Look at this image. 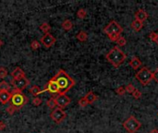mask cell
<instances>
[{
	"mask_svg": "<svg viewBox=\"0 0 158 133\" xmlns=\"http://www.w3.org/2000/svg\"><path fill=\"white\" fill-rule=\"evenodd\" d=\"M54 81L58 85L60 94H66L70 89L76 84V81L63 69H60L54 77Z\"/></svg>",
	"mask_w": 158,
	"mask_h": 133,
	"instance_id": "1",
	"label": "cell"
},
{
	"mask_svg": "<svg viewBox=\"0 0 158 133\" xmlns=\"http://www.w3.org/2000/svg\"><path fill=\"white\" fill-rule=\"evenodd\" d=\"M105 58L115 68H119L126 59V55L119 47L115 46L105 55Z\"/></svg>",
	"mask_w": 158,
	"mask_h": 133,
	"instance_id": "2",
	"label": "cell"
},
{
	"mask_svg": "<svg viewBox=\"0 0 158 133\" xmlns=\"http://www.w3.org/2000/svg\"><path fill=\"white\" fill-rule=\"evenodd\" d=\"M12 93V96H11V99H10V105L20 109L22 106H24L28 101L29 99L28 97L22 93V92H19V91H16V90H13V92L11 93Z\"/></svg>",
	"mask_w": 158,
	"mask_h": 133,
	"instance_id": "3",
	"label": "cell"
},
{
	"mask_svg": "<svg viewBox=\"0 0 158 133\" xmlns=\"http://www.w3.org/2000/svg\"><path fill=\"white\" fill-rule=\"evenodd\" d=\"M135 78L139 81V82L142 85L146 86L153 80V72L147 68V66H142V68L135 74Z\"/></svg>",
	"mask_w": 158,
	"mask_h": 133,
	"instance_id": "4",
	"label": "cell"
},
{
	"mask_svg": "<svg viewBox=\"0 0 158 133\" xmlns=\"http://www.w3.org/2000/svg\"><path fill=\"white\" fill-rule=\"evenodd\" d=\"M123 127L129 133H136L141 129L142 124L134 116H130V117L124 121Z\"/></svg>",
	"mask_w": 158,
	"mask_h": 133,
	"instance_id": "5",
	"label": "cell"
},
{
	"mask_svg": "<svg viewBox=\"0 0 158 133\" xmlns=\"http://www.w3.org/2000/svg\"><path fill=\"white\" fill-rule=\"evenodd\" d=\"M122 31H123L122 27L116 20H112L111 22H109V23L104 28V32L107 33V36L110 35V34H113V33L120 34Z\"/></svg>",
	"mask_w": 158,
	"mask_h": 133,
	"instance_id": "6",
	"label": "cell"
},
{
	"mask_svg": "<svg viewBox=\"0 0 158 133\" xmlns=\"http://www.w3.org/2000/svg\"><path fill=\"white\" fill-rule=\"evenodd\" d=\"M66 117H67V114L65 111L58 107H56L50 114V117L52 118V120H54L55 123L57 124H60L61 122L64 121Z\"/></svg>",
	"mask_w": 158,
	"mask_h": 133,
	"instance_id": "7",
	"label": "cell"
},
{
	"mask_svg": "<svg viewBox=\"0 0 158 133\" xmlns=\"http://www.w3.org/2000/svg\"><path fill=\"white\" fill-rule=\"evenodd\" d=\"M54 100L56 102L57 107L61 109H64L65 107H67L71 102L70 98L67 94H57L54 96Z\"/></svg>",
	"mask_w": 158,
	"mask_h": 133,
	"instance_id": "8",
	"label": "cell"
},
{
	"mask_svg": "<svg viewBox=\"0 0 158 133\" xmlns=\"http://www.w3.org/2000/svg\"><path fill=\"white\" fill-rule=\"evenodd\" d=\"M30 84V81L27 79V78H23V79L20 80H11V85L13 86V90L19 91V92H22L24 89Z\"/></svg>",
	"mask_w": 158,
	"mask_h": 133,
	"instance_id": "9",
	"label": "cell"
},
{
	"mask_svg": "<svg viewBox=\"0 0 158 133\" xmlns=\"http://www.w3.org/2000/svg\"><path fill=\"white\" fill-rule=\"evenodd\" d=\"M44 92H48L52 94H60V91H59V88H58V85L57 84V82L54 81V79H52L46 83V85L45 86L44 90H43V93Z\"/></svg>",
	"mask_w": 158,
	"mask_h": 133,
	"instance_id": "10",
	"label": "cell"
},
{
	"mask_svg": "<svg viewBox=\"0 0 158 133\" xmlns=\"http://www.w3.org/2000/svg\"><path fill=\"white\" fill-rule=\"evenodd\" d=\"M56 42H57L56 37L53 36L51 33H46V34H44V36L41 37V40H40V43L43 44L45 48L52 47L56 43Z\"/></svg>",
	"mask_w": 158,
	"mask_h": 133,
	"instance_id": "11",
	"label": "cell"
},
{
	"mask_svg": "<svg viewBox=\"0 0 158 133\" xmlns=\"http://www.w3.org/2000/svg\"><path fill=\"white\" fill-rule=\"evenodd\" d=\"M11 77H12V80L16 81V80H20V79H23V78L26 77L25 72L19 68V66H17V68L11 72Z\"/></svg>",
	"mask_w": 158,
	"mask_h": 133,
	"instance_id": "12",
	"label": "cell"
},
{
	"mask_svg": "<svg viewBox=\"0 0 158 133\" xmlns=\"http://www.w3.org/2000/svg\"><path fill=\"white\" fill-rule=\"evenodd\" d=\"M12 93L10 92H0V103L2 105L7 104L11 99Z\"/></svg>",
	"mask_w": 158,
	"mask_h": 133,
	"instance_id": "13",
	"label": "cell"
},
{
	"mask_svg": "<svg viewBox=\"0 0 158 133\" xmlns=\"http://www.w3.org/2000/svg\"><path fill=\"white\" fill-rule=\"evenodd\" d=\"M147 19H148V13H147L144 9H139L135 13V19H137V20H140V21L143 22Z\"/></svg>",
	"mask_w": 158,
	"mask_h": 133,
	"instance_id": "14",
	"label": "cell"
},
{
	"mask_svg": "<svg viewBox=\"0 0 158 133\" xmlns=\"http://www.w3.org/2000/svg\"><path fill=\"white\" fill-rule=\"evenodd\" d=\"M130 66L134 70H137L142 66V61L137 57H133V58H131V59L130 61Z\"/></svg>",
	"mask_w": 158,
	"mask_h": 133,
	"instance_id": "15",
	"label": "cell"
},
{
	"mask_svg": "<svg viewBox=\"0 0 158 133\" xmlns=\"http://www.w3.org/2000/svg\"><path fill=\"white\" fill-rule=\"evenodd\" d=\"M85 99H86V101L88 102V104L90 105V104H92V103H94L96 101V100L98 99V97H97V95L95 94V93H93L92 92H89L85 96Z\"/></svg>",
	"mask_w": 158,
	"mask_h": 133,
	"instance_id": "16",
	"label": "cell"
},
{
	"mask_svg": "<svg viewBox=\"0 0 158 133\" xmlns=\"http://www.w3.org/2000/svg\"><path fill=\"white\" fill-rule=\"evenodd\" d=\"M61 27H62V29L64 30V31H69L73 28V23H72V21L70 19H65L64 21L62 22Z\"/></svg>",
	"mask_w": 158,
	"mask_h": 133,
	"instance_id": "17",
	"label": "cell"
},
{
	"mask_svg": "<svg viewBox=\"0 0 158 133\" xmlns=\"http://www.w3.org/2000/svg\"><path fill=\"white\" fill-rule=\"evenodd\" d=\"M29 92L33 94L34 96L37 97L40 93H43V90H41V88L37 85H34V86H31L30 89H29Z\"/></svg>",
	"mask_w": 158,
	"mask_h": 133,
	"instance_id": "18",
	"label": "cell"
},
{
	"mask_svg": "<svg viewBox=\"0 0 158 133\" xmlns=\"http://www.w3.org/2000/svg\"><path fill=\"white\" fill-rule=\"evenodd\" d=\"M76 38H77L78 41H80L81 43H84V42H86L87 39H88V34H87L86 31H79V33L76 35Z\"/></svg>",
	"mask_w": 158,
	"mask_h": 133,
	"instance_id": "19",
	"label": "cell"
},
{
	"mask_svg": "<svg viewBox=\"0 0 158 133\" xmlns=\"http://www.w3.org/2000/svg\"><path fill=\"white\" fill-rule=\"evenodd\" d=\"M143 24H142V22L140 21V20H137V19H134L132 21V23H131V28L135 31H140L142 28Z\"/></svg>",
	"mask_w": 158,
	"mask_h": 133,
	"instance_id": "20",
	"label": "cell"
},
{
	"mask_svg": "<svg viewBox=\"0 0 158 133\" xmlns=\"http://www.w3.org/2000/svg\"><path fill=\"white\" fill-rule=\"evenodd\" d=\"M39 29L42 32H44V34H46V33H49L51 30V26L49 23H47V22H43V23L40 25Z\"/></svg>",
	"mask_w": 158,
	"mask_h": 133,
	"instance_id": "21",
	"label": "cell"
},
{
	"mask_svg": "<svg viewBox=\"0 0 158 133\" xmlns=\"http://www.w3.org/2000/svg\"><path fill=\"white\" fill-rule=\"evenodd\" d=\"M10 89H11L10 84H8L7 81H0V92H9Z\"/></svg>",
	"mask_w": 158,
	"mask_h": 133,
	"instance_id": "22",
	"label": "cell"
},
{
	"mask_svg": "<svg viewBox=\"0 0 158 133\" xmlns=\"http://www.w3.org/2000/svg\"><path fill=\"white\" fill-rule=\"evenodd\" d=\"M87 16V11L84 9V8H80L78 10V12H77V17L80 19H85Z\"/></svg>",
	"mask_w": 158,
	"mask_h": 133,
	"instance_id": "23",
	"label": "cell"
},
{
	"mask_svg": "<svg viewBox=\"0 0 158 133\" xmlns=\"http://www.w3.org/2000/svg\"><path fill=\"white\" fill-rule=\"evenodd\" d=\"M46 105L52 110H54L56 107H57V105H56V102H55V100H54V97H51L48 99V101L46 102Z\"/></svg>",
	"mask_w": 158,
	"mask_h": 133,
	"instance_id": "24",
	"label": "cell"
},
{
	"mask_svg": "<svg viewBox=\"0 0 158 133\" xmlns=\"http://www.w3.org/2000/svg\"><path fill=\"white\" fill-rule=\"evenodd\" d=\"M18 110H19V108H17V107H15V106H13V105H8L7 108H6V112L8 114V115H10V116H11V115H13L15 112H16V111H18Z\"/></svg>",
	"mask_w": 158,
	"mask_h": 133,
	"instance_id": "25",
	"label": "cell"
},
{
	"mask_svg": "<svg viewBox=\"0 0 158 133\" xmlns=\"http://www.w3.org/2000/svg\"><path fill=\"white\" fill-rule=\"evenodd\" d=\"M30 46H31V48L33 49V50H37V49H39V48H40V46H41V43H40V42H39V41H37V40H34L33 42L31 43Z\"/></svg>",
	"mask_w": 158,
	"mask_h": 133,
	"instance_id": "26",
	"label": "cell"
},
{
	"mask_svg": "<svg viewBox=\"0 0 158 133\" xmlns=\"http://www.w3.org/2000/svg\"><path fill=\"white\" fill-rule=\"evenodd\" d=\"M125 90H126V93H132L136 90V88L134 87V85H133L132 83H130V84H128L127 86L125 87Z\"/></svg>",
	"mask_w": 158,
	"mask_h": 133,
	"instance_id": "27",
	"label": "cell"
},
{
	"mask_svg": "<svg viewBox=\"0 0 158 133\" xmlns=\"http://www.w3.org/2000/svg\"><path fill=\"white\" fill-rule=\"evenodd\" d=\"M7 76V70L4 66H0V79H5Z\"/></svg>",
	"mask_w": 158,
	"mask_h": 133,
	"instance_id": "28",
	"label": "cell"
},
{
	"mask_svg": "<svg viewBox=\"0 0 158 133\" xmlns=\"http://www.w3.org/2000/svg\"><path fill=\"white\" fill-rule=\"evenodd\" d=\"M78 104H79V105H80V107H85V106H87V105H89V104H88V102L86 101L85 97H82V98H80V99L79 100Z\"/></svg>",
	"mask_w": 158,
	"mask_h": 133,
	"instance_id": "29",
	"label": "cell"
},
{
	"mask_svg": "<svg viewBox=\"0 0 158 133\" xmlns=\"http://www.w3.org/2000/svg\"><path fill=\"white\" fill-rule=\"evenodd\" d=\"M120 36H121L120 34H117V33H113V34L108 35V38L110 39V41H112V42H116V43H117V41L119 39V37H120Z\"/></svg>",
	"mask_w": 158,
	"mask_h": 133,
	"instance_id": "30",
	"label": "cell"
},
{
	"mask_svg": "<svg viewBox=\"0 0 158 133\" xmlns=\"http://www.w3.org/2000/svg\"><path fill=\"white\" fill-rule=\"evenodd\" d=\"M117 43L118 44L119 46H125L126 44H127V40H126L124 37L120 36V37H119V39L117 41Z\"/></svg>",
	"mask_w": 158,
	"mask_h": 133,
	"instance_id": "31",
	"label": "cell"
},
{
	"mask_svg": "<svg viewBox=\"0 0 158 133\" xmlns=\"http://www.w3.org/2000/svg\"><path fill=\"white\" fill-rule=\"evenodd\" d=\"M31 103H33V105L34 106H39L42 104V99L39 98V97H34L33 99V101H31Z\"/></svg>",
	"mask_w": 158,
	"mask_h": 133,
	"instance_id": "32",
	"label": "cell"
},
{
	"mask_svg": "<svg viewBox=\"0 0 158 133\" xmlns=\"http://www.w3.org/2000/svg\"><path fill=\"white\" fill-rule=\"evenodd\" d=\"M116 93H118V95H120V96L124 95V94L126 93L125 87H123V86H120V87H118V88L117 89V91H116Z\"/></svg>",
	"mask_w": 158,
	"mask_h": 133,
	"instance_id": "33",
	"label": "cell"
},
{
	"mask_svg": "<svg viewBox=\"0 0 158 133\" xmlns=\"http://www.w3.org/2000/svg\"><path fill=\"white\" fill-rule=\"evenodd\" d=\"M132 96H133L134 99H140L142 97V93L139 90H137V89H136V90L132 93Z\"/></svg>",
	"mask_w": 158,
	"mask_h": 133,
	"instance_id": "34",
	"label": "cell"
},
{
	"mask_svg": "<svg viewBox=\"0 0 158 133\" xmlns=\"http://www.w3.org/2000/svg\"><path fill=\"white\" fill-rule=\"evenodd\" d=\"M153 80H154L158 83V68L153 72Z\"/></svg>",
	"mask_w": 158,
	"mask_h": 133,
	"instance_id": "35",
	"label": "cell"
},
{
	"mask_svg": "<svg viewBox=\"0 0 158 133\" xmlns=\"http://www.w3.org/2000/svg\"><path fill=\"white\" fill-rule=\"evenodd\" d=\"M158 36V33H156V32H154V31H153V32H151L150 34H149V38L152 40V41H155V39H156V37Z\"/></svg>",
	"mask_w": 158,
	"mask_h": 133,
	"instance_id": "36",
	"label": "cell"
},
{
	"mask_svg": "<svg viewBox=\"0 0 158 133\" xmlns=\"http://www.w3.org/2000/svg\"><path fill=\"white\" fill-rule=\"evenodd\" d=\"M7 127V124L4 121H0V130H4Z\"/></svg>",
	"mask_w": 158,
	"mask_h": 133,
	"instance_id": "37",
	"label": "cell"
},
{
	"mask_svg": "<svg viewBox=\"0 0 158 133\" xmlns=\"http://www.w3.org/2000/svg\"><path fill=\"white\" fill-rule=\"evenodd\" d=\"M149 133H158V129H153V130H151Z\"/></svg>",
	"mask_w": 158,
	"mask_h": 133,
	"instance_id": "38",
	"label": "cell"
},
{
	"mask_svg": "<svg viewBox=\"0 0 158 133\" xmlns=\"http://www.w3.org/2000/svg\"><path fill=\"white\" fill-rule=\"evenodd\" d=\"M3 46V41L1 40V39H0V47H1Z\"/></svg>",
	"mask_w": 158,
	"mask_h": 133,
	"instance_id": "39",
	"label": "cell"
},
{
	"mask_svg": "<svg viewBox=\"0 0 158 133\" xmlns=\"http://www.w3.org/2000/svg\"><path fill=\"white\" fill-rule=\"evenodd\" d=\"M155 43H156V44H158V36L156 37V39H155V41H154Z\"/></svg>",
	"mask_w": 158,
	"mask_h": 133,
	"instance_id": "40",
	"label": "cell"
},
{
	"mask_svg": "<svg viewBox=\"0 0 158 133\" xmlns=\"http://www.w3.org/2000/svg\"><path fill=\"white\" fill-rule=\"evenodd\" d=\"M157 116H158V113H157Z\"/></svg>",
	"mask_w": 158,
	"mask_h": 133,
	"instance_id": "41",
	"label": "cell"
}]
</instances>
